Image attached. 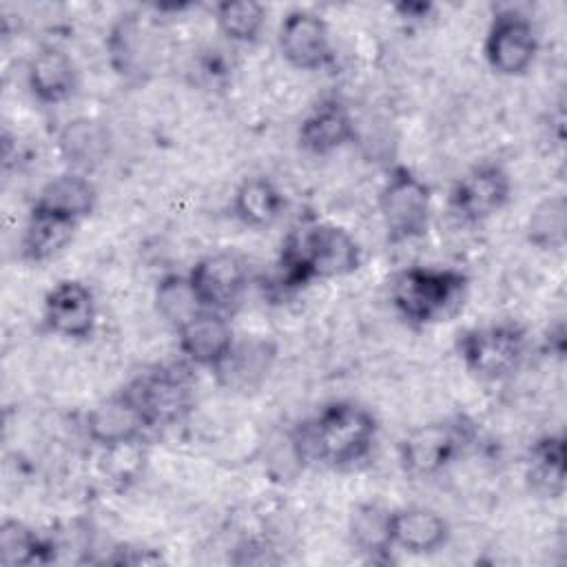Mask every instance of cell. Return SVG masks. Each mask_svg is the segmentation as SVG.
Returning <instances> with one entry per match:
<instances>
[{
  "label": "cell",
  "mask_w": 567,
  "mask_h": 567,
  "mask_svg": "<svg viewBox=\"0 0 567 567\" xmlns=\"http://www.w3.org/2000/svg\"><path fill=\"white\" fill-rule=\"evenodd\" d=\"M235 332L224 312L202 310L177 330L179 352L190 365L217 370L235 346Z\"/></svg>",
  "instance_id": "cell-15"
},
{
  "label": "cell",
  "mask_w": 567,
  "mask_h": 567,
  "mask_svg": "<svg viewBox=\"0 0 567 567\" xmlns=\"http://www.w3.org/2000/svg\"><path fill=\"white\" fill-rule=\"evenodd\" d=\"M58 153L75 173L95 171L111 153V133L95 117H73L58 133Z\"/></svg>",
  "instance_id": "cell-18"
},
{
  "label": "cell",
  "mask_w": 567,
  "mask_h": 567,
  "mask_svg": "<svg viewBox=\"0 0 567 567\" xmlns=\"http://www.w3.org/2000/svg\"><path fill=\"white\" fill-rule=\"evenodd\" d=\"M277 42L284 60L301 71H319L334 60L326 20L308 9H292L284 16Z\"/></svg>",
  "instance_id": "cell-11"
},
{
  "label": "cell",
  "mask_w": 567,
  "mask_h": 567,
  "mask_svg": "<svg viewBox=\"0 0 567 567\" xmlns=\"http://www.w3.org/2000/svg\"><path fill=\"white\" fill-rule=\"evenodd\" d=\"M215 22L226 40L250 44L264 31L266 9L255 0H224L215 7Z\"/></svg>",
  "instance_id": "cell-28"
},
{
  "label": "cell",
  "mask_w": 567,
  "mask_h": 567,
  "mask_svg": "<svg viewBox=\"0 0 567 567\" xmlns=\"http://www.w3.org/2000/svg\"><path fill=\"white\" fill-rule=\"evenodd\" d=\"M27 84L33 97L42 104H60L78 89V69L71 55L55 47H40L27 64Z\"/></svg>",
  "instance_id": "cell-17"
},
{
  "label": "cell",
  "mask_w": 567,
  "mask_h": 567,
  "mask_svg": "<svg viewBox=\"0 0 567 567\" xmlns=\"http://www.w3.org/2000/svg\"><path fill=\"white\" fill-rule=\"evenodd\" d=\"M357 137V124L339 100L319 102L299 124V146L310 155H330Z\"/></svg>",
  "instance_id": "cell-16"
},
{
  "label": "cell",
  "mask_w": 567,
  "mask_h": 567,
  "mask_svg": "<svg viewBox=\"0 0 567 567\" xmlns=\"http://www.w3.org/2000/svg\"><path fill=\"white\" fill-rule=\"evenodd\" d=\"M151 427H166L179 423L195 403L190 374L177 365H159L140 374L124 385Z\"/></svg>",
  "instance_id": "cell-7"
},
{
  "label": "cell",
  "mask_w": 567,
  "mask_h": 567,
  "mask_svg": "<svg viewBox=\"0 0 567 567\" xmlns=\"http://www.w3.org/2000/svg\"><path fill=\"white\" fill-rule=\"evenodd\" d=\"M277 357V348L268 339H246L235 341L230 354L215 370L219 383L228 390L248 392L264 383Z\"/></svg>",
  "instance_id": "cell-21"
},
{
  "label": "cell",
  "mask_w": 567,
  "mask_h": 567,
  "mask_svg": "<svg viewBox=\"0 0 567 567\" xmlns=\"http://www.w3.org/2000/svg\"><path fill=\"white\" fill-rule=\"evenodd\" d=\"M286 208V197L279 186L264 177H246L233 193V215L248 228L272 226Z\"/></svg>",
  "instance_id": "cell-23"
},
{
  "label": "cell",
  "mask_w": 567,
  "mask_h": 567,
  "mask_svg": "<svg viewBox=\"0 0 567 567\" xmlns=\"http://www.w3.org/2000/svg\"><path fill=\"white\" fill-rule=\"evenodd\" d=\"M379 215L392 244L421 239L432 219L430 186L408 166H394L379 190Z\"/></svg>",
  "instance_id": "cell-6"
},
{
  "label": "cell",
  "mask_w": 567,
  "mask_h": 567,
  "mask_svg": "<svg viewBox=\"0 0 567 567\" xmlns=\"http://www.w3.org/2000/svg\"><path fill=\"white\" fill-rule=\"evenodd\" d=\"M97 202V190L89 175L66 171L49 179L35 195L33 206L51 210L55 215H62L73 221H82L89 217L95 208Z\"/></svg>",
  "instance_id": "cell-22"
},
{
  "label": "cell",
  "mask_w": 567,
  "mask_h": 567,
  "mask_svg": "<svg viewBox=\"0 0 567 567\" xmlns=\"http://www.w3.org/2000/svg\"><path fill=\"white\" fill-rule=\"evenodd\" d=\"M538 33L534 22L518 9H503L489 22L485 35V60L505 78L523 75L536 60Z\"/></svg>",
  "instance_id": "cell-8"
},
{
  "label": "cell",
  "mask_w": 567,
  "mask_h": 567,
  "mask_svg": "<svg viewBox=\"0 0 567 567\" xmlns=\"http://www.w3.org/2000/svg\"><path fill=\"white\" fill-rule=\"evenodd\" d=\"M527 332L512 321L476 326L458 334L456 350L465 370L481 381H503L525 361Z\"/></svg>",
  "instance_id": "cell-4"
},
{
  "label": "cell",
  "mask_w": 567,
  "mask_h": 567,
  "mask_svg": "<svg viewBox=\"0 0 567 567\" xmlns=\"http://www.w3.org/2000/svg\"><path fill=\"white\" fill-rule=\"evenodd\" d=\"M78 221L55 215L51 210L31 206L22 237H20V255L24 261L44 264L58 257L75 237Z\"/></svg>",
  "instance_id": "cell-20"
},
{
  "label": "cell",
  "mask_w": 567,
  "mask_h": 567,
  "mask_svg": "<svg viewBox=\"0 0 567 567\" xmlns=\"http://www.w3.org/2000/svg\"><path fill=\"white\" fill-rule=\"evenodd\" d=\"M359 266L357 239L343 226L312 219L286 235L275 264V284L279 290H299L317 279L346 277Z\"/></svg>",
  "instance_id": "cell-1"
},
{
  "label": "cell",
  "mask_w": 567,
  "mask_h": 567,
  "mask_svg": "<svg viewBox=\"0 0 567 567\" xmlns=\"http://www.w3.org/2000/svg\"><path fill=\"white\" fill-rule=\"evenodd\" d=\"M42 319L44 326L62 339H89L97 321L93 290L78 279L58 281L44 297Z\"/></svg>",
  "instance_id": "cell-12"
},
{
  "label": "cell",
  "mask_w": 567,
  "mask_h": 567,
  "mask_svg": "<svg viewBox=\"0 0 567 567\" xmlns=\"http://www.w3.org/2000/svg\"><path fill=\"white\" fill-rule=\"evenodd\" d=\"M106 53L111 69L124 82L140 84L153 73L155 44L137 13H124L113 22L106 35Z\"/></svg>",
  "instance_id": "cell-14"
},
{
  "label": "cell",
  "mask_w": 567,
  "mask_h": 567,
  "mask_svg": "<svg viewBox=\"0 0 567 567\" xmlns=\"http://www.w3.org/2000/svg\"><path fill=\"white\" fill-rule=\"evenodd\" d=\"M303 463L343 470L368 458L379 434L374 414L348 399L326 403L310 421L292 430Z\"/></svg>",
  "instance_id": "cell-2"
},
{
  "label": "cell",
  "mask_w": 567,
  "mask_h": 567,
  "mask_svg": "<svg viewBox=\"0 0 567 567\" xmlns=\"http://www.w3.org/2000/svg\"><path fill=\"white\" fill-rule=\"evenodd\" d=\"M467 290L465 272L439 266H408L390 281V303L396 315L414 326L447 321L463 303Z\"/></svg>",
  "instance_id": "cell-3"
},
{
  "label": "cell",
  "mask_w": 567,
  "mask_h": 567,
  "mask_svg": "<svg viewBox=\"0 0 567 567\" xmlns=\"http://www.w3.org/2000/svg\"><path fill=\"white\" fill-rule=\"evenodd\" d=\"M153 301H155V310L157 315L168 323L173 326L175 330H179L186 321H190L197 312L206 310L193 286H190V279L188 275H164L157 286H155V295H153Z\"/></svg>",
  "instance_id": "cell-27"
},
{
  "label": "cell",
  "mask_w": 567,
  "mask_h": 567,
  "mask_svg": "<svg viewBox=\"0 0 567 567\" xmlns=\"http://www.w3.org/2000/svg\"><path fill=\"white\" fill-rule=\"evenodd\" d=\"M84 430L95 445L111 450L128 443H140L151 425L131 392L122 388L86 412Z\"/></svg>",
  "instance_id": "cell-13"
},
{
  "label": "cell",
  "mask_w": 567,
  "mask_h": 567,
  "mask_svg": "<svg viewBox=\"0 0 567 567\" xmlns=\"http://www.w3.org/2000/svg\"><path fill=\"white\" fill-rule=\"evenodd\" d=\"M450 538L447 520L430 507L392 509V547L408 554H434Z\"/></svg>",
  "instance_id": "cell-19"
},
{
  "label": "cell",
  "mask_w": 567,
  "mask_h": 567,
  "mask_svg": "<svg viewBox=\"0 0 567 567\" xmlns=\"http://www.w3.org/2000/svg\"><path fill=\"white\" fill-rule=\"evenodd\" d=\"M350 543L370 560H381L392 549V509L379 503H361L348 520Z\"/></svg>",
  "instance_id": "cell-25"
},
{
  "label": "cell",
  "mask_w": 567,
  "mask_h": 567,
  "mask_svg": "<svg viewBox=\"0 0 567 567\" xmlns=\"http://www.w3.org/2000/svg\"><path fill=\"white\" fill-rule=\"evenodd\" d=\"M472 439L474 427L465 416L416 425L399 443L401 470L412 478L436 476L467 450Z\"/></svg>",
  "instance_id": "cell-5"
},
{
  "label": "cell",
  "mask_w": 567,
  "mask_h": 567,
  "mask_svg": "<svg viewBox=\"0 0 567 567\" xmlns=\"http://www.w3.org/2000/svg\"><path fill=\"white\" fill-rule=\"evenodd\" d=\"M527 485L543 498H558L565 492V436L545 434L527 454Z\"/></svg>",
  "instance_id": "cell-24"
},
{
  "label": "cell",
  "mask_w": 567,
  "mask_h": 567,
  "mask_svg": "<svg viewBox=\"0 0 567 567\" xmlns=\"http://www.w3.org/2000/svg\"><path fill=\"white\" fill-rule=\"evenodd\" d=\"M527 239L540 250H560L567 239V202L563 195L545 197L527 219Z\"/></svg>",
  "instance_id": "cell-29"
},
{
  "label": "cell",
  "mask_w": 567,
  "mask_h": 567,
  "mask_svg": "<svg viewBox=\"0 0 567 567\" xmlns=\"http://www.w3.org/2000/svg\"><path fill=\"white\" fill-rule=\"evenodd\" d=\"M53 543L20 520L7 518L0 527V563L16 565H44L53 560Z\"/></svg>",
  "instance_id": "cell-26"
},
{
  "label": "cell",
  "mask_w": 567,
  "mask_h": 567,
  "mask_svg": "<svg viewBox=\"0 0 567 567\" xmlns=\"http://www.w3.org/2000/svg\"><path fill=\"white\" fill-rule=\"evenodd\" d=\"M509 197V173L496 162H481L454 182L447 204L450 210L465 224H481L503 210Z\"/></svg>",
  "instance_id": "cell-9"
},
{
  "label": "cell",
  "mask_w": 567,
  "mask_h": 567,
  "mask_svg": "<svg viewBox=\"0 0 567 567\" xmlns=\"http://www.w3.org/2000/svg\"><path fill=\"white\" fill-rule=\"evenodd\" d=\"M190 286L206 310L228 315L235 310L248 290L250 272L241 255L219 250L202 257L188 272Z\"/></svg>",
  "instance_id": "cell-10"
}]
</instances>
